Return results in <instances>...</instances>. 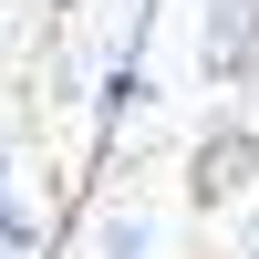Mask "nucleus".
Segmentation results:
<instances>
[{
    "label": "nucleus",
    "instance_id": "nucleus-2",
    "mask_svg": "<svg viewBox=\"0 0 259 259\" xmlns=\"http://www.w3.org/2000/svg\"><path fill=\"white\" fill-rule=\"evenodd\" d=\"M11 249H41V207L21 197V177H11V156H0V259Z\"/></svg>",
    "mask_w": 259,
    "mask_h": 259
},
{
    "label": "nucleus",
    "instance_id": "nucleus-3",
    "mask_svg": "<svg viewBox=\"0 0 259 259\" xmlns=\"http://www.w3.org/2000/svg\"><path fill=\"white\" fill-rule=\"evenodd\" d=\"M114 259H145V218H114Z\"/></svg>",
    "mask_w": 259,
    "mask_h": 259
},
{
    "label": "nucleus",
    "instance_id": "nucleus-1",
    "mask_svg": "<svg viewBox=\"0 0 259 259\" xmlns=\"http://www.w3.org/2000/svg\"><path fill=\"white\" fill-rule=\"evenodd\" d=\"M249 156H259V145L239 135V124H218V135L197 145V207H218V197H239V187H249Z\"/></svg>",
    "mask_w": 259,
    "mask_h": 259
}]
</instances>
